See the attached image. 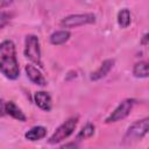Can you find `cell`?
<instances>
[{
    "instance_id": "8992f818",
    "label": "cell",
    "mask_w": 149,
    "mask_h": 149,
    "mask_svg": "<svg viewBox=\"0 0 149 149\" xmlns=\"http://www.w3.org/2000/svg\"><path fill=\"white\" fill-rule=\"evenodd\" d=\"M135 105V100L134 99H126L123 100L121 104H119V106L109 114V116L105 120L106 123H111V122H116L120 121L125 118H127L130 113V111L133 109V106Z\"/></svg>"
},
{
    "instance_id": "7c38bea8",
    "label": "cell",
    "mask_w": 149,
    "mask_h": 149,
    "mask_svg": "<svg viewBox=\"0 0 149 149\" xmlns=\"http://www.w3.org/2000/svg\"><path fill=\"white\" fill-rule=\"evenodd\" d=\"M71 34L69 30H58L50 35V43L54 45H61L70 38Z\"/></svg>"
},
{
    "instance_id": "d6986e66",
    "label": "cell",
    "mask_w": 149,
    "mask_h": 149,
    "mask_svg": "<svg viewBox=\"0 0 149 149\" xmlns=\"http://www.w3.org/2000/svg\"><path fill=\"white\" fill-rule=\"evenodd\" d=\"M141 44H143V45L148 44V34H144V36H143V38L141 41Z\"/></svg>"
},
{
    "instance_id": "30bf717a",
    "label": "cell",
    "mask_w": 149,
    "mask_h": 149,
    "mask_svg": "<svg viewBox=\"0 0 149 149\" xmlns=\"http://www.w3.org/2000/svg\"><path fill=\"white\" fill-rule=\"evenodd\" d=\"M47 135V128L43 126H35L33 128H30L24 137L29 141H38L41 139H43Z\"/></svg>"
},
{
    "instance_id": "277c9868",
    "label": "cell",
    "mask_w": 149,
    "mask_h": 149,
    "mask_svg": "<svg viewBox=\"0 0 149 149\" xmlns=\"http://www.w3.org/2000/svg\"><path fill=\"white\" fill-rule=\"evenodd\" d=\"M24 56L38 66H43L41 61L40 41L36 35H27L24 40Z\"/></svg>"
},
{
    "instance_id": "3957f363",
    "label": "cell",
    "mask_w": 149,
    "mask_h": 149,
    "mask_svg": "<svg viewBox=\"0 0 149 149\" xmlns=\"http://www.w3.org/2000/svg\"><path fill=\"white\" fill-rule=\"evenodd\" d=\"M77 123H78V118L77 116L69 118L65 122H63L55 130V133L49 137L48 142L50 144H56V143H59V142L64 141L65 139H68L74 132V129L77 127Z\"/></svg>"
},
{
    "instance_id": "2e32d148",
    "label": "cell",
    "mask_w": 149,
    "mask_h": 149,
    "mask_svg": "<svg viewBox=\"0 0 149 149\" xmlns=\"http://www.w3.org/2000/svg\"><path fill=\"white\" fill-rule=\"evenodd\" d=\"M10 20V15L6 12H0V29L3 28Z\"/></svg>"
},
{
    "instance_id": "9a60e30c",
    "label": "cell",
    "mask_w": 149,
    "mask_h": 149,
    "mask_svg": "<svg viewBox=\"0 0 149 149\" xmlns=\"http://www.w3.org/2000/svg\"><path fill=\"white\" fill-rule=\"evenodd\" d=\"M130 12L127 8H122L119 13H118V23L121 28H127L130 24Z\"/></svg>"
},
{
    "instance_id": "52a82bcc",
    "label": "cell",
    "mask_w": 149,
    "mask_h": 149,
    "mask_svg": "<svg viewBox=\"0 0 149 149\" xmlns=\"http://www.w3.org/2000/svg\"><path fill=\"white\" fill-rule=\"evenodd\" d=\"M34 100H35V104L43 111L45 112H49L52 107V101H51V97L48 92H44V91H38L34 94Z\"/></svg>"
},
{
    "instance_id": "e0dca14e",
    "label": "cell",
    "mask_w": 149,
    "mask_h": 149,
    "mask_svg": "<svg viewBox=\"0 0 149 149\" xmlns=\"http://www.w3.org/2000/svg\"><path fill=\"white\" fill-rule=\"evenodd\" d=\"M0 115H6V101H3L2 99H0Z\"/></svg>"
},
{
    "instance_id": "7a4b0ae2",
    "label": "cell",
    "mask_w": 149,
    "mask_h": 149,
    "mask_svg": "<svg viewBox=\"0 0 149 149\" xmlns=\"http://www.w3.org/2000/svg\"><path fill=\"white\" fill-rule=\"evenodd\" d=\"M148 128H149V119L148 118H144L142 120L134 122L127 129V132L123 136V143L128 144V143H133L135 141L143 139L146 136V134L148 133Z\"/></svg>"
},
{
    "instance_id": "ac0fdd59",
    "label": "cell",
    "mask_w": 149,
    "mask_h": 149,
    "mask_svg": "<svg viewBox=\"0 0 149 149\" xmlns=\"http://www.w3.org/2000/svg\"><path fill=\"white\" fill-rule=\"evenodd\" d=\"M13 2V0H0V8H5L7 6H9Z\"/></svg>"
},
{
    "instance_id": "5bb4252c",
    "label": "cell",
    "mask_w": 149,
    "mask_h": 149,
    "mask_svg": "<svg viewBox=\"0 0 149 149\" xmlns=\"http://www.w3.org/2000/svg\"><path fill=\"white\" fill-rule=\"evenodd\" d=\"M133 74L136 77V78H147L148 74H149V71H148V63L142 61V62H139L134 65L133 68Z\"/></svg>"
},
{
    "instance_id": "5b68a950",
    "label": "cell",
    "mask_w": 149,
    "mask_h": 149,
    "mask_svg": "<svg viewBox=\"0 0 149 149\" xmlns=\"http://www.w3.org/2000/svg\"><path fill=\"white\" fill-rule=\"evenodd\" d=\"M95 22V15L92 13H85V14H72L66 17H64L61 21V26L63 28H76L84 24H90Z\"/></svg>"
},
{
    "instance_id": "4fadbf2b",
    "label": "cell",
    "mask_w": 149,
    "mask_h": 149,
    "mask_svg": "<svg viewBox=\"0 0 149 149\" xmlns=\"http://www.w3.org/2000/svg\"><path fill=\"white\" fill-rule=\"evenodd\" d=\"M94 130H95L94 125L91 123V122H87V123L79 130V133H78L77 136H76V140H77V141H83V140L90 139L91 136H93Z\"/></svg>"
},
{
    "instance_id": "ffe728a7",
    "label": "cell",
    "mask_w": 149,
    "mask_h": 149,
    "mask_svg": "<svg viewBox=\"0 0 149 149\" xmlns=\"http://www.w3.org/2000/svg\"><path fill=\"white\" fill-rule=\"evenodd\" d=\"M69 147H73V148H76V147H78V144L74 143V142H72V143H68V144H63V146H62V148H69Z\"/></svg>"
},
{
    "instance_id": "9c48e42d",
    "label": "cell",
    "mask_w": 149,
    "mask_h": 149,
    "mask_svg": "<svg viewBox=\"0 0 149 149\" xmlns=\"http://www.w3.org/2000/svg\"><path fill=\"white\" fill-rule=\"evenodd\" d=\"M114 63H115L114 59H105V61L101 63V65H100L94 72H92V74H91V80H99V79L106 77V76L108 74V72L112 70V68L114 66Z\"/></svg>"
},
{
    "instance_id": "6da1fadb",
    "label": "cell",
    "mask_w": 149,
    "mask_h": 149,
    "mask_svg": "<svg viewBox=\"0 0 149 149\" xmlns=\"http://www.w3.org/2000/svg\"><path fill=\"white\" fill-rule=\"evenodd\" d=\"M0 72L10 80L17 79L20 76L15 44L10 40H5L0 43Z\"/></svg>"
},
{
    "instance_id": "ba28073f",
    "label": "cell",
    "mask_w": 149,
    "mask_h": 149,
    "mask_svg": "<svg viewBox=\"0 0 149 149\" xmlns=\"http://www.w3.org/2000/svg\"><path fill=\"white\" fill-rule=\"evenodd\" d=\"M24 70H26L27 77L29 78V80H30L31 83H34V84H36V85H40V86H44V85L47 84L45 78L43 77V74L41 73V71H40L37 68H35L34 65L28 64V65H26Z\"/></svg>"
},
{
    "instance_id": "8fae6325",
    "label": "cell",
    "mask_w": 149,
    "mask_h": 149,
    "mask_svg": "<svg viewBox=\"0 0 149 149\" xmlns=\"http://www.w3.org/2000/svg\"><path fill=\"white\" fill-rule=\"evenodd\" d=\"M6 114L10 115L12 118L19 120V121H26V115L23 114V112L15 105L14 101H7L6 102Z\"/></svg>"
}]
</instances>
